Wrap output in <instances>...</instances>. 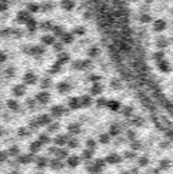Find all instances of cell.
<instances>
[{
    "label": "cell",
    "instance_id": "10",
    "mask_svg": "<svg viewBox=\"0 0 173 174\" xmlns=\"http://www.w3.org/2000/svg\"><path fill=\"white\" fill-rule=\"evenodd\" d=\"M110 87H112L113 90H120L122 87H123V83H122L120 79H112Z\"/></svg>",
    "mask_w": 173,
    "mask_h": 174
},
{
    "label": "cell",
    "instance_id": "11",
    "mask_svg": "<svg viewBox=\"0 0 173 174\" xmlns=\"http://www.w3.org/2000/svg\"><path fill=\"white\" fill-rule=\"evenodd\" d=\"M137 160V166L139 167H146L149 164V157L147 156H140V157H136Z\"/></svg>",
    "mask_w": 173,
    "mask_h": 174
},
{
    "label": "cell",
    "instance_id": "14",
    "mask_svg": "<svg viewBox=\"0 0 173 174\" xmlns=\"http://www.w3.org/2000/svg\"><path fill=\"white\" fill-rule=\"evenodd\" d=\"M123 156H125L126 160H133L137 157V154H136V151H133V150H126Z\"/></svg>",
    "mask_w": 173,
    "mask_h": 174
},
{
    "label": "cell",
    "instance_id": "2",
    "mask_svg": "<svg viewBox=\"0 0 173 174\" xmlns=\"http://www.w3.org/2000/svg\"><path fill=\"white\" fill-rule=\"evenodd\" d=\"M166 27H167V24H166V22L163 20V19H157V20L153 23V30H155V32H157V33L163 32Z\"/></svg>",
    "mask_w": 173,
    "mask_h": 174
},
{
    "label": "cell",
    "instance_id": "27",
    "mask_svg": "<svg viewBox=\"0 0 173 174\" xmlns=\"http://www.w3.org/2000/svg\"><path fill=\"white\" fill-rule=\"evenodd\" d=\"M122 174H132V171H129V170H126V171H122Z\"/></svg>",
    "mask_w": 173,
    "mask_h": 174
},
{
    "label": "cell",
    "instance_id": "19",
    "mask_svg": "<svg viewBox=\"0 0 173 174\" xmlns=\"http://www.w3.org/2000/svg\"><path fill=\"white\" fill-rule=\"evenodd\" d=\"M78 163H79V160H78V157H72V159L69 160V164L72 167H74V166H78Z\"/></svg>",
    "mask_w": 173,
    "mask_h": 174
},
{
    "label": "cell",
    "instance_id": "7",
    "mask_svg": "<svg viewBox=\"0 0 173 174\" xmlns=\"http://www.w3.org/2000/svg\"><path fill=\"white\" fill-rule=\"evenodd\" d=\"M156 46L160 49H165L169 46V40H167L165 36H159L157 39H156Z\"/></svg>",
    "mask_w": 173,
    "mask_h": 174
},
{
    "label": "cell",
    "instance_id": "22",
    "mask_svg": "<svg viewBox=\"0 0 173 174\" xmlns=\"http://www.w3.org/2000/svg\"><path fill=\"white\" fill-rule=\"evenodd\" d=\"M106 103H107L106 99H99V100H97V106H99V107H103V106H106Z\"/></svg>",
    "mask_w": 173,
    "mask_h": 174
},
{
    "label": "cell",
    "instance_id": "24",
    "mask_svg": "<svg viewBox=\"0 0 173 174\" xmlns=\"http://www.w3.org/2000/svg\"><path fill=\"white\" fill-rule=\"evenodd\" d=\"M83 157H85V159H90V157H92V153H90V151H85V153H83Z\"/></svg>",
    "mask_w": 173,
    "mask_h": 174
},
{
    "label": "cell",
    "instance_id": "20",
    "mask_svg": "<svg viewBox=\"0 0 173 174\" xmlns=\"http://www.w3.org/2000/svg\"><path fill=\"white\" fill-rule=\"evenodd\" d=\"M70 106H72L73 108H78L79 107V100L78 99H72V100H70Z\"/></svg>",
    "mask_w": 173,
    "mask_h": 174
},
{
    "label": "cell",
    "instance_id": "6",
    "mask_svg": "<svg viewBox=\"0 0 173 174\" xmlns=\"http://www.w3.org/2000/svg\"><path fill=\"white\" fill-rule=\"evenodd\" d=\"M170 166H172V161H170V159H160L159 160V168L160 170H169Z\"/></svg>",
    "mask_w": 173,
    "mask_h": 174
},
{
    "label": "cell",
    "instance_id": "29",
    "mask_svg": "<svg viewBox=\"0 0 173 174\" xmlns=\"http://www.w3.org/2000/svg\"><path fill=\"white\" fill-rule=\"evenodd\" d=\"M172 15H173V9H172Z\"/></svg>",
    "mask_w": 173,
    "mask_h": 174
},
{
    "label": "cell",
    "instance_id": "15",
    "mask_svg": "<svg viewBox=\"0 0 173 174\" xmlns=\"http://www.w3.org/2000/svg\"><path fill=\"white\" fill-rule=\"evenodd\" d=\"M152 59H153L156 63H157V62H160V60L165 59V53H163V52H156V53H153Z\"/></svg>",
    "mask_w": 173,
    "mask_h": 174
},
{
    "label": "cell",
    "instance_id": "9",
    "mask_svg": "<svg viewBox=\"0 0 173 174\" xmlns=\"http://www.w3.org/2000/svg\"><path fill=\"white\" fill-rule=\"evenodd\" d=\"M106 106H107L109 108H110L112 111H118V110H120V101H118V100H110V101H107Z\"/></svg>",
    "mask_w": 173,
    "mask_h": 174
},
{
    "label": "cell",
    "instance_id": "4",
    "mask_svg": "<svg viewBox=\"0 0 173 174\" xmlns=\"http://www.w3.org/2000/svg\"><path fill=\"white\" fill-rule=\"evenodd\" d=\"M120 131H122V127L119 126L118 123H113L109 127V136H112V137H118L119 134H120Z\"/></svg>",
    "mask_w": 173,
    "mask_h": 174
},
{
    "label": "cell",
    "instance_id": "25",
    "mask_svg": "<svg viewBox=\"0 0 173 174\" xmlns=\"http://www.w3.org/2000/svg\"><path fill=\"white\" fill-rule=\"evenodd\" d=\"M87 146H89V147H90V148H95V141H93V140H89L87 141Z\"/></svg>",
    "mask_w": 173,
    "mask_h": 174
},
{
    "label": "cell",
    "instance_id": "28",
    "mask_svg": "<svg viewBox=\"0 0 173 174\" xmlns=\"http://www.w3.org/2000/svg\"><path fill=\"white\" fill-rule=\"evenodd\" d=\"M137 174H149V173H137Z\"/></svg>",
    "mask_w": 173,
    "mask_h": 174
},
{
    "label": "cell",
    "instance_id": "12",
    "mask_svg": "<svg viewBox=\"0 0 173 174\" xmlns=\"http://www.w3.org/2000/svg\"><path fill=\"white\" fill-rule=\"evenodd\" d=\"M126 138H127L129 141L136 140V138H137V133H136V131H135L133 129H129L127 131H126Z\"/></svg>",
    "mask_w": 173,
    "mask_h": 174
},
{
    "label": "cell",
    "instance_id": "16",
    "mask_svg": "<svg viewBox=\"0 0 173 174\" xmlns=\"http://www.w3.org/2000/svg\"><path fill=\"white\" fill-rule=\"evenodd\" d=\"M99 140L102 144H109V143H110V136H109V134H100Z\"/></svg>",
    "mask_w": 173,
    "mask_h": 174
},
{
    "label": "cell",
    "instance_id": "30",
    "mask_svg": "<svg viewBox=\"0 0 173 174\" xmlns=\"http://www.w3.org/2000/svg\"><path fill=\"white\" fill-rule=\"evenodd\" d=\"M172 41H173V37H172Z\"/></svg>",
    "mask_w": 173,
    "mask_h": 174
},
{
    "label": "cell",
    "instance_id": "31",
    "mask_svg": "<svg viewBox=\"0 0 173 174\" xmlns=\"http://www.w3.org/2000/svg\"><path fill=\"white\" fill-rule=\"evenodd\" d=\"M135 2H137V0H135Z\"/></svg>",
    "mask_w": 173,
    "mask_h": 174
},
{
    "label": "cell",
    "instance_id": "13",
    "mask_svg": "<svg viewBox=\"0 0 173 174\" xmlns=\"http://www.w3.org/2000/svg\"><path fill=\"white\" fill-rule=\"evenodd\" d=\"M142 148V141H139L136 138V140L130 141V150H133V151H137V150H140Z\"/></svg>",
    "mask_w": 173,
    "mask_h": 174
},
{
    "label": "cell",
    "instance_id": "23",
    "mask_svg": "<svg viewBox=\"0 0 173 174\" xmlns=\"http://www.w3.org/2000/svg\"><path fill=\"white\" fill-rule=\"evenodd\" d=\"M160 147L162 148H169L170 147V141H162V143H160Z\"/></svg>",
    "mask_w": 173,
    "mask_h": 174
},
{
    "label": "cell",
    "instance_id": "17",
    "mask_svg": "<svg viewBox=\"0 0 173 174\" xmlns=\"http://www.w3.org/2000/svg\"><path fill=\"white\" fill-rule=\"evenodd\" d=\"M140 23H149V22H152V17H150V15H146V13H143V15L140 16Z\"/></svg>",
    "mask_w": 173,
    "mask_h": 174
},
{
    "label": "cell",
    "instance_id": "8",
    "mask_svg": "<svg viewBox=\"0 0 173 174\" xmlns=\"http://www.w3.org/2000/svg\"><path fill=\"white\" fill-rule=\"evenodd\" d=\"M122 114L125 116V117H132V116L135 114V108H133V106H123V108H122Z\"/></svg>",
    "mask_w": 173,
    "mask_h": 174
},
{
    "label": "cell",
    "instance_id": "1",
    "mask_svg": "<svg viewBox=\"0 0 173 174\" xmlns=\"http://www.w3.org/2000/svg\"><path fill=\"white\" fill-rule=\"evenodd\" d=\"M157 69L159 71H162V73H169L170 70H172V66H170L169 62H166L165 59L160 60V62H157Z\"/></svg>",
    "mask_w": 173,
    "mask_h": 174
},
{
    "label": "cell",
    "instance_id": "5",
    "mask_svg": "<svg viewBox=\"0 0 173 174\" xmlns=\"http://www.w3.org/2000/svg\"><path fill=\"white\" fill-rule=\"evenodd\" d=\"M130 124L135 127H142L144 124V119L142 116H132V120H130Z\"/></svg>",
    "mask_w": 173,
    "mask_h": 174
},
{
    "label": "cell",
    "instance_id": "21",
    "mask_svg": "<svg viewBox=\"0 0 173 174\" xmlns=\"http://www.w3.org/2000/svg\"><path fill=\"white\" fill-rule=\"evenodd\" d=\"M82 100H83V106H90V104H92V100H90V97H83V99H82Z\"/></svg>",
    "mask_w": 173,
    "mask_h": 174
},
{
    "label": "cell",
    "instance_id": "18",
    "mask_svg": "<svg viewBox=\"0 0 173 174\" xmlns=\"http://www.w3.org/2000/svg\"><path fill=\"white\" fill-rule=\"evenodd\" d=\"M102 90H103V87H102V86L96 84L95 87L92 89V93H93V94H99V93H102Z\"/></svg>",
    "mask_w": 173,
    "mask_h": 174
},
{
    "label": "cell",
    "instance_id": "3",
    "mask_svg": "<svg viewBox=\"0 0 173 174\" xmlns=\"http://www.w3.org/2000/svg\"><path fill=\"white\" fill-rule=\"evenodd\" d=\"M122 161V156H119L118 153H112L106 157V163L109 164H119Z\"/></svg>",
    "mask_w": 173,
    "mask_h": 174
},
{
    "label": "cell",
    "instance_id": "26",
    "mask_svg": "<svg viewBox=\"0 0 173 174\" xmlns=\"http://www.w3.org/2000/svg\"><path fill=\"white\" fill-rule=\"evenodd\" d=\"M159 171H160V168H159V167H157V168H153V174H159Z\"/></svg>",
    "mask_w": 173,
    "mask_h": 174
}]
</instances>
